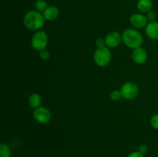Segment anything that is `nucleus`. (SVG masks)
Instances as JSON below:
<instances>
[{"label":"nucleus","mask_w":158,"mask_h":157,"mask_svg":"<svg viewBox=\"0 0 158 157\" xmlns=\"http://www.w3.org/2000/svg\"><path fill=\"white\" fill-rule=\"evenodd\" d=\"M43 13L36 10H31L26 12L23 17V23L28 29L32 31H39L45 24Z\"/></svg>","instance_id":"nucleus-1"},{"label":"nucleus","mask_w":158,"mask_h":157,"mask_svg":"<svg viewBox=\"0 0 158 157\" xmlns=\"http://www.w3.org/2000/svg\"><path fill=\"white\" fill-rule=\"evenodd\" d=\"M122 41L127 47L135 49L141 47L143 38L140 32L135 29H127L122 33Z\"/></svg>","instance_id":"nucleus-2"},{"label":"nucleus","mask_w":158,"mask_h":157,"mask_svg":"<svg viewBox=\"0 0 158 157\" xmlns=\"http://www.w3.org/2000/svg\"><path fill=\"white\" fill-rule=\"evenodd\" d=\"M112 55L107 46L102 48H97L94 54V59L96 64L100 67H104L110 62Z\"/></svg>","instance_id":"nucleus-3"},{"label":"nucleus","mask_w":158,"mask_h":157,"mask_svg":"<svg viewBox=\"0 0 158 157\" xmlns=\"http://www.w3.org/2000/svg\"><path fill=\"white\" fill-rule=\"evenodd\" d=\"M49 42L47 33L43 30H39L32 35L31 39V45L35 50L40 51L46 49Z\"/></svg>","instance_id":"nucleus-4"},{"label":"nucleus","mask_w":158,"mask_h":157,"mask_svg":"<svg viewBox=\"0 0 158 157\" xmlns=\"http://www.w3.org/2000/svg\"><path fill=\"white\" fill-rule=\"evenodd\" d=\"M122 97L127 100H132L137 96L139 88L134 82H127L120 88Z\"/></svg>","instance_id":"nucleus-5"},{"label":"nucleus","mask_w":158,"mask_h":157,"mask_svg":"<svg viewBox=\"0 0 158 157\" xmlns=\"http://www.w3.org/2000/svg\"><path fill=\"white\" fill-rule=\"evenodd\" d=\"M33 118L36 121V123L41 125H46L50 122L52 115L51 112L48 108L44 106H40L34 109L33 111Z\"/></svg>","instance_id":"nucleus-6"},{"label":"nucleus","mask_w":158,"mask_h":157,"mask_svg":"<svg viewBox=\"0 0 158 157\" xmlns=\"http://www.w3.org/2000/svg\"><path fill=\"white\" fill-rule=\"evenodd\" d=\"M105 41L108 48H115L122 42V35L117 31H112L106 35Z\"/></svg>","instance_id":"nucleus-7"},{"label":"nucleus","mask_w":158,"mask_h":157,"mask_svg":"<svg viewBox=\"0 0 158 157\" xmlns=\"http://www.w3.org/2000/svg\"><path fill=\"white\" fill-rule=\"evenodd\" d=\"M130 22L131 25L136 29H142L146 27L148 23V20L146 15H143L140 13H135L132 15L130 18Z\"/></svg>","instance_id":"nucleus-8"},{"label":"nucleus","mask_w":158,"mask_h":157,"mask_svg":"<svg viewBox=\"0 0 158 157\" xmlns=\"http://www.w3.org/2000/svg\"><path fill=\"white\" fill-rule=\"evenodd\" d=\"M132 58L134 62L137 63V64H144L148 60V53H147L146 50L143 48H137L133 51Z\"/></svg>","instance_id":"nucleus-9"},{"label":"nucleus","mask_w":158,"mask_h":157,"mask_svg":"<svg viewBox=\"0 0 158 157\" xmlns=\"http://www.w3.org/2000/svg\"><path fill=\"white\" fill-rule=\"evenodd\" d=\"M147 36L152 40H158V22H149L145 27Z\"/></svg>","instance_id":"nucleus-10"},{"label":"nucleus","mask_w":158,"mask_h":157,"mask_svg":"<svg viewBox=\"0 0 158 157\" xmlns=\"http://www.w3.org/2000/svg\"><path fill=\"white\" fill-rule=\"evenodd\" d=\"M43 15L44 16L45 19L47 21H52L55 20L60 15V11L57 7L54 6H48L47 9L43 12Z\"/></svg>","instance_id":"nucleus-11"},{"label":"nucleus","mask_w":158,"mask_h":157,"mask_svg":"<svg viewBox=\"0 0 158 157\" xmlns=\"http://www.w3.org/2000/svg\"><path fill=\"white\" fill-rule=\"evenodd\" d=\"M153 7L152 0H138L137 3V8L140 12L147 13L151 10Z\"/></svg>","instance_id":"nucleus-12"},{"label":"nucleus","mask_w":158,"mask_h":157,"mask_svg":"<svg viewBox=\"0 0 158 157\" xmlns=\"http://www.w3.org/2000/svg\"><path fill=\"white\" fill-rule=\"evenodd\" d=\"M42 103L41 95L38 93H32L29 95L28 103H29V107L35 109L36 108L40 107Z\"/></svg>","instance_id":"nucleus-13"},{"label":"nucleus","mask_w":158,"mask_h":157,"mask_svg":"<svg viewBox=\"0 0 158 157\" xmlns=\"http://www.w3.org/2000/svg\"><path fill=\"white\" fill-rule=\"evenodd\" d=\"M34 7H35V10L42 13L47 9V2L45 0H36L34 4Z\"/></svg>","instance_id":"nucleus-14"},{"label":"nucleus","mask_w":158,"mask_h":157,"mask_svg":"<svg viewBox=\"0 0 158 157\" xmlns=\"http://www.w3.org/2000/svg\"><path fill=\"white\" fill-rule=\"evenodd\" d=\"M0 157H11V149L5 143L0 144Z\"/></svg>","instance_id":"nucleus-15"},{"label":"nucleus","mask_w":158,"mask_h":157,"mask_svg":"<svg viewBox=\"0 0 158 157\" xmlns=\"http://www.w3.org/2000/svg\"><path fill=\"white\" fill-rule=\"evenodd\" d=\"M110 98L113 101H118V100H120L123 97H122V94L120 90H114L110 94Z\"/></svg>","instance_id":"nucleus-16"},{"label":"nucleus","mask_w":158,"mask_h":157,"mask_svg":"<svg viewBox=\"0 0 158 157\" xmlns=\"http://www.w3.org/2000/svg\"><path fill=\"white\" fill-rule=\"evenodd\" d=\"M151 126L156 130H158V114H154L151 119Z\"/></svg>","instance_id":"nucleus-17"},{"label":"nucleus","mask_w":158,"mask_h":157,"mask_svg":"<svg viewBox=\"0 0 158 157\" xmlns=\"http://www.w3.org/2000/svg\"><path fill=\"white\" fill-rule=\"evenodd\" d=\"M40 56L42 60L46 61V60L49 59V57H50V53H49V52L47 49H43V50L40 52Z\"/></svg>","instance_id":"nucleus-18"},{"label":"nucleus","mask_w":158,"mask_h":157,"mask_svg":"<svg viewBox=\"0 0 158 157\" xmlns=\"http://www.w3.org/2000/svg\"><path fill=\"white\" fill-rule=\"evenodd\" d=\"M147 18H148V22H154L155 21V18H156V13L153 11H149L148 12H147V15H146Z\"/></svg>","instance_id":"nucleus-19"},{"label":"nucleus","mask_w":158,"mask_h":157,"mask_svg":"<svg viewBox=\"0 0 158 157\" xmlns=\"http://www.w3.org/2000/svg\"><path fill=\"white\" fill-rule=\"evenodd\" d=\"M96 45H97V48H102L106 46L105 38H101V37H100V38H98L96 40Z\"/></svg>","instance_id":"nucleus-20"},{"label":"nucleus","mask_w":158,"mask_h":157,"mask_svg":"<svg viewBox=\"0 0 158 157\" xmlns=\"http://www.w3.org/2000/svg\"><path fill=\"white\" fill-rule=\"evenodd\" d=\"M138 151L140 152V153H142V154H143V155H144V154H146L147 152H148V146H147L146 144L140 145V146H139Z\"/></svg>","instance_id":"nucleus-21"},{"label":"nucleus","mask_w":158,"mask_h":157,"mask_svg":"<svg viewBox=\"0 0 158 157\" xmlns=\"http://www.w3.org/2000/svg\"><path fill=\"white\" fill-rule=\"evenodd\" d=\"M127 157H144V155H143V154L140 153L139 151H134V152L130 153Z\"/></svg>","instance_id":"nucleus-22"}]
</instances>
